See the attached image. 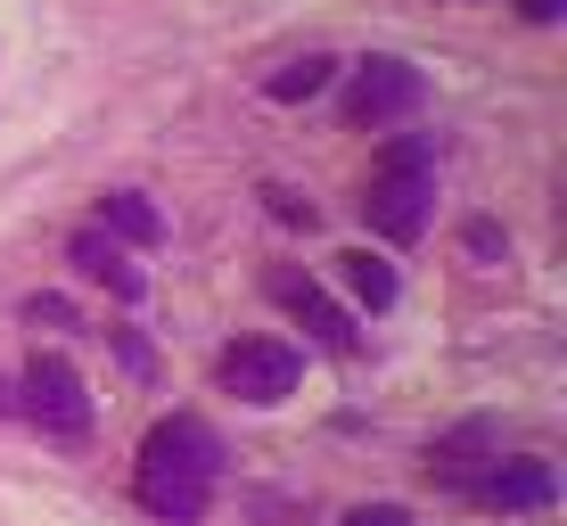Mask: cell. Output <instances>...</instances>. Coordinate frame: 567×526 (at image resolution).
Wrapping results in <instances>:
<instances>
[{"instance_id": "cell-17", "label": "cell", "mask_w": 567, "mask_h": 526, "mask_svg": "<svg viewBox=\"0 0 567 526\" xmlns=\"http://www.w3.org/2000/svg\"><path fill=\"white\" fill-rule=\"evenodd\" d=\"M559 9H567V0H518V17H526V25H551Z\"/></svg>"}, {"instance_id": "cell-4", "label": "cell", "mask_w": 567, "mask_h": 526, "mask_svg": "<svg viewBox=\"0 0 567 526\" xmlns=\"http://www.w3.org/2000/svg\"><path fill=\"white\" fill-rule=\"evenodd\" d=\"M141 470H165V477H198V485H214V477H223V444H214V427H206V420L173 412V420H156V427H148Z\"/></svg>"}, {"instance_id": "cell-12", "label": "cell", "mask_w": 567, "mask_h": 526, "mask_svg": "<svg viewBox=\"0 0 567 526\" xmlns=\"http://www.w3.org/2000/svg\"><path fill=\"white\" fill-rule=\"evenodd\" d=\"M338 264H346V288H354L370 313H379V305H395V264H379L370 247H354V256H338Z\"/></svg>"}, {"instance_id": "cell-15", "label": "cell", "mask_w": 567, "mask_h": 526, "mask_svg": "<svg viewBox=\"0 0 567 526\" xmlns=\"http://www.w3.org/2000/svg\"><path fill=\"white\" fill-rule=\"evenodd\" d=\"M264 198H271V214H280V223H305V230H312V206H305V198H288V189H264Z\"/></svg>"}, {"instance_id": "cell-14", "label": "cell", "mask_w": 567, "mask_h": 526, "mask_svg": "<svg viewBox=\"0 0 567 526\" xmlns=\"http://www.w3.org/2000/svg\"><path fill=\"white\" fill-rule=\"evenodd\" d=\"M502 247H511V239H502V230H494V223H468V256H477V264H494V256H502Z\"/></svg>"}, {"instance_id": "cell-2", "label": "cell", "mask_w": 567, "mask_h": 526, "mask_svg": "<svg viewBox=\"0 0 567 526\" xmlns=\"http://www.w3.org/2000/svg\"><path fill=\"white\" fill-rule=\"evenodd\" d=\"M427 100V74L403 66V58H370L354 74V91H346V124L354 132H379V124H403V115H420Z\"/></svg>"}, {"instance_id": "cell-11", "label": "cell", "mask_w": 567, "mask_h": 526, "mask_svg": "<svg viewBox=\"0 0 567 526\" xmlns=\"http://www.w3.org/2000/svg\"><path fill=\"white\" fill-rule=\"evenodd\" d=\"M329 74H338V58H329V50H305V58H288V66L271 74L264 91L288 107V100H312V91H329Z\"/></svg>"}, {"instance_id": "cell-10", "label": "cell", "mask_w": 567, "mask_h": 526, "mask_svg": "<svg viewBox=\"0 0 567 526\" xmlns=\"http://www.w3.org/2000/svg\"><path fill=\"white\" fill-rule=\"evenodd\" d=\"M206 502H214V485H198V477L141 470V510H156V518H173V526H198V518H206Z\"/></svg>"}, {"instance_id": "cell-13", "label": "cell", "mask_w": 567, "mask_h": 526, "mask_svg": "<svg viewBox=\"0 0 567 526\" xmlns=\"http://www.w3.org/2000/svg\"><path fill=\"white\" fill-rule=\"evenodd\" d=\"M338 526H412V510H395V502H362V510H346Z\"/></svg>"}, {"instance_id": "cell-5", "label": "cell", "mask_w": 567, "mask_h": 526, "mask_svg": "<svg viewBox=\"0 0 567 526\" xmlns=\"http://www.w3.org/2000/svg\"><path fill=\"white\" fill-rule=\"evenodd\" d=\"M25 420L58 427V436H83L91 427V395H83V379H74V362H58V354L25 362Z\"/></svg>"}, {"instance_id": "cell-6", "label": "cell", "mask_w": 567, "mask_h": 526, "mask_svg": "<svg viewBox=\"0 0 567 526\" xmlns=\"http://www.w3.org/2000/svg\"><path fill=\"white\" fill-rule=\"evenodd\" d=\"M264 288H271V305H288V313H297V321L312 329V338H321V345H329V354H354V345H362V329H354V321H346V313H338V305H329V297H321V288H312V280H305V271H288V264H280V271H271V280H264Z\"/></svg>"}, {"instance_id": "cell-9", "label": "cell", "mask_w": 567, "mask_h": 526, "mask_svg": "<svg viewBox=\"0 0 567 526\" xmlns=\"http://www.w3.org/2000/svg\"><path fill=\"white\" fill-rule=\"evenodd\" d=\"M100 230L115 247H156V239H165V214H156L141 189H107V198H100Z\"/></svg>"}, {"instance_id": "cell-1", "label": "cell", "mask_w": 567, "mask_h": 526, "mask_svg": "<svg viewBox=\"0 0 567 526\" xmlns=\"http://www.w3.org/2000/svg\"><path fill=\"white\" fill-rule=\"evenodd\" d=\"M427 206H436V165H395L386 157L362 189V223L379 230V239H395V247L427 230Z\"/></svg>"}, {"instance_id": "cell-7", "label": "cell", "mask_w": 567, "mask_h": 526, "mask_svg": "<svg viewBox=\"0 0 567 526\" xmlns=\"http://www.w3.org/2000/svg\"><path fill=\"white\" fill-rule=\"evenodd\" d=\"M66 256H74V271H91V280H100L115 305H141V297H148V271L132 264L124 247L107 239V230H74V239H66Z\"/></svg>"}, {"instance_id": "cell-3", "label": "cell", "mask_w": 567, "mask_h": 526, "mask_svg": "<svg viewBox=\"0 0 567 526\" xmlns=\"http://www.w3.org/2000/svg\"><path fill=\"white\" fill-rule=\"evenodd\" d=\"M297 345H280V338H239L223 354V386L239 403H280V395H297Z\"/></svg>"}, {"instance_id": "cell-16", "label": "cell", "mask_w": 567, "mask_h": 526, "mask_svg": "<svg viewBox=\"0 0 567 526\" xmlns=\"http://www.w3.org/2000/svg\"><path fill=\"white\" fill-rule=\"evenodd\" d=\"M25 321H58V329H66L74 313H66V297H33V305H25Z\"/></svg>"}, {"instance_id": "cell-8", "label": "cell", "mask_w": 567, "mask_h": 526, "mask_svg": "<svg viewBox=\"0 0 567 526\" xmlns=\"http://www.w3.org/2000/svg\"><path fill=\"white\" fill-rule=\"evenodd\" d=\"M551 494H559L551 461H502V470H485V502L494 510H543Z\"/></svg>"}]
</instances>
